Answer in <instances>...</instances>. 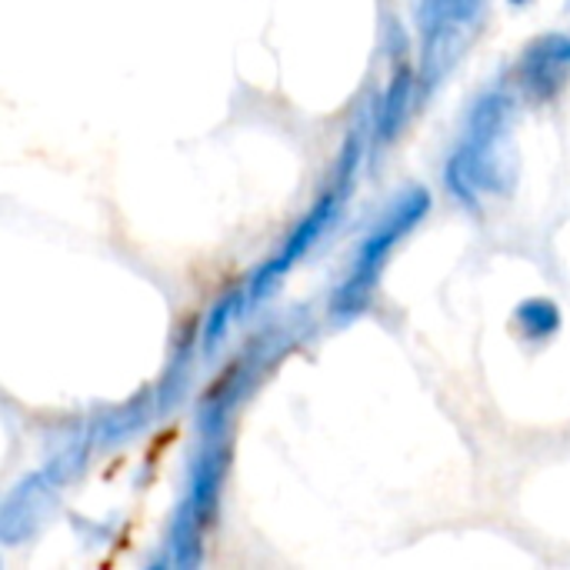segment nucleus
Returning <instances> with one entry per match:
<instances>
[{
	"mask_svg": "<svg viewBox=\"0 0 570 570\" xmlns=\"http://www.w3.org/2000/svg\"><path fill=\"white\" fill-rule=\"evenodd\" d=\"M511 117L514 97L508 90H488L468 110L464 130L448 154L444 184L464 204L474 207L481 194L508 197L514 187V154H511Z\"/></svg>",
	"mask_w": 570,
	"mask_h": 570,
	"instance_id": "f257e3e1",
	"label": "nucleus"
},
{
	"mask_svg": "<svg viewBox=\"0 0 570 570\" xmlns=\"http://www.w3.org/2000/svg\"><path fill=\"white\" fill-rule=\"evenodd\" d=\"M431 207H434V200H431L428 187H404L401 194H394V200L384 207V214L361 237V244L347 264V274L341 277V284L334 287V294L327 301V317L334 324H351L371 307V297L377 291V281H381L394 247L431 214Z\"/></svg>",
	"mask_w": 570,
	"mask_h": 570,
	"instance_id": "f03ea898",
	"label": "nucleus"
},
{
	"mask_svg": "<svg viewBox=\"0 0 570 570\" xmlns=\"http://www.w3.org/2000/svg\"><path fill=\"white\" fill-rule=\"evenodd\" d=\"M361 157H364V144H361V140L347 144V140H344V150H341V160H337V167H334L331 187H327V190L311 204V210L294 224V230L284 237V244H281V247H277L250 277H247L250 307L264 304V301L281 287V281L294 271V264H301V261L321 244V237L334 227V220H337L344 200H347L351 190H354V177H357Z\"/></svg>",
	"mask_w": 570,
	"mask_h": 570,
	"instance_id": "7ed1b4c3",
	"label": "nucleus"
},
{
	"mask_svg": "<svg viewBox=\"0 0 570 570\" xmlns=\"http://www.w3.org/2000/svg\"><path fill=\"white\" fill-rule=\"evenodd\" d=\"M301 337V324L297 321H277L264 331H257L247 347L224 367V374L214 381V387L204 394L200 407H197V434L210 438V434H227L230 414L240 407V401L257 387V381L264 377V371L284 357V351H291Z\"/></svg>",
	"mask_w": 570,
	"mask_h": 570,
	"instance_id": "20e7f679",
	"label": "nucleus"
},
{
	"mask_svg": "<svg viewBox=\"0 0 570 570\" xmlns=\"http://www.w3.org/2000/svg\"><path fill=\"white\" fill-rule=\"evenodd\" d=\"M227 471H230V438L227 434L200 438V448H197V454L187 464V491H184L180 504L204 528H210L217 521L220 494H224V484H227Z\"/></svg>",
	"mask_w": 570,
	"mask_h": 570,
	"instance_id": "39448f33",
	"label": "nucleus"
},
{
	"mask_svg": "<svg viewBox=\"0 0 570 570\" xmlns=\"http://www.w3.org/2000/svg\"><path fill=\"white\" fill-rule=\"evenodd\" d=\"M57 491H60V481L43 468L30 478H23L7 498H3V508H0V538L7 544H20L27 538H33L43 521L50 518L53 504H57Z\"/></svg>",
	"mask_w": 570,
	"mask_h": 570,
	"instance_id": "423d86ee",
	"label": "nucleus"
},
{
	"mask_svg": "<svg viewBox=\"0 0 570 570\" xmlns=\"http://www.w3.org/2000/svg\"><path fill=\"white\" fill-rule=\"evenodd\" d=\"M417 30H421V94H431L444 73L454 67V40L461 23L451 17L444 0H417Z\"/></svg>",
	"mask_w": 570,
	"mask_h": 570,
	"instance_id": "0eeeda50",
	"label": "nucleus"
},
{
	"mask_svg": "<svg viewBox=\"0 0 570 570\" xmlns=\"http://www.w3.org/2000/svg\"><path fill=\"white\" fill-rule=\"evenodd\" d=\"M570 70V37L564 33H548L541 40H534L521 63H518V90L534 100V104H548L551 97L561 94Z\"/></svg>",
	"mask_w": 570,
	"mask_h": 570,
	"instance_id": "6e6552de",
	"label": "nucleus"
},
{
	"mask_svg": "<svg viewBox=\"0 0 570 570\" xmlns=\"http://www.w3.org/2000/svg\"><path fill=\"white\" fill-rule=\"evenodd\" d=\"M200 354V324L197 327H187L174 347H170V357L160 371V381L154 384V404H157V414H170L184 394H187V384H190V374H194V361Z\"/></svg>",
	"mask_w": 570,
	"mask_h": 570,
	"instance_id": "1a4fd4ad",
	"label": "nucleus"
},
{
	"mask_svg": "<svg viewBox=\"0 0 570 570\" xmlns=\"http://www.w3.org/2000/svg\"><path fill=\"white\" fill-rule=\"evenodd\" d=\"M417 90H421V83H417L414 67L407 60H397L394 70H391V80H387V90L381 94L377 114H374V137H377V144L387 147L401 134V127H404V120H407V114L414 107V94Z\"/></svg>",
	"mask_w": 570,
	"mask_h": 570,
	"instance_id": "9d476101",
	"label": "nucleus"
},
{
	"mask_svg": "<svg viewBox=\"0 0 570 570\" xmlns=\"http://www.w3.org/2000/svg\"><path fill=\"white\" fill-rule=\"evenodd\" d=\"M250 311V291L247 284H237L230 291H224L204 314L200 321V357H214L220 351V344L227 341L230 327Z\"/></svg>",
	"mask_w": 570,
	"mask_h": 570,
	"instance_id": "9b49d317",
	"label": "nucleus"
},
{
	"mask_svg": "<svg viewBox=\"0 0 570 570\" xmlns=\"http://www.w3.org/2000/svg\"><path fill=\"white\" fill-rule=\"evenodd\" d=\"M511 324H514L518 337H524L531 344H544L561 331L564 317H561V307L551 297H528V301L518 304Z\"/></svg>",
	"mask_w": 570,
	"mask_h": 570,
	"instance_id": "f8f14e48",
	"label": "nucleus"
},
{
	"mask_svg": "<svg viewBox=\"0 0 570 570\" xmlns=\"http://www.w3.org/2000/svg\"><path fill=\"white\" fill-rule=\"evenodd\" d=\"M444 3H448L451 17H454L461 27H468V23H474V20L481 17V10H484L488 0H444Z\"/></svg>",
	"mask_w": 570,
	"mask_h": 570,
	"instance_id": "ddd939ff",
	"label": "nucleus"
},
{
	"mask_svg": "<svg viewBox=\"0 0 570 570\" xmlns=\"http://www.w3.org/2000/svg\"><path fill=\"white\" fill-rule=\"evenodd\" d=\"M508 3H511V7H528L531 0H508Z\"/></svg>",
	"mask_w": 570,
	"mask_h": 570,
	"instance_id": "4468645a",
	"label": "nucleus"
},
{
	"mask_svg": "<svg viewBox=\"0 0 570 570\" xmlns=\"http://www.w3.org/2000/svg\"><path fill=\"white\" fill-rule=\"evenodd\" d=\"M568 7H570V0H568Z\"/></svg>",
	"mask_w": 570,
	"mask_h": 570,
	"instance_id": "2eb2a0df",
	"label": "nucleus"
}]
</instances>
